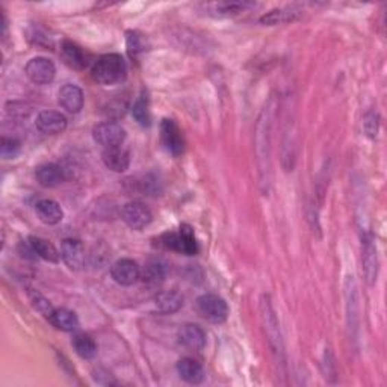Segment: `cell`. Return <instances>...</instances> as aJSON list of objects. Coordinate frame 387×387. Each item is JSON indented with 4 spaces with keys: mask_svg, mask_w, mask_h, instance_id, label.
<instances>
[{
    "mask_svg": "<svg viewBox=\"0 0 387 387\" xmlns=\"http://www.w3.org/2000/svg\"><path fill=\"white\" fill-rule=\"evenodd\" d=\"M128 76V65L118 54H108L97 59L93 67V79L100 85H115Z\"/></svg>",
    "mask_w": 387,
    "mask_h": 387,
    "instance_id": "cell-1",
    "label": "cell"
},
{
    "mask_svg": "<svg viewBox=\"0 0 387 387\" xmlns=\"http://www.w3.org/2000/svg\"><path fill=\"white\" fill-rule=\"evenodd\" d=\"M161 245L163 248L182 253L186 256H194L198 253V245L194 235V228L188 224H182L178 232H167L161 236Z\"/></svg>",
    "mask_w": 387,
    "mask_h": 387,
    "instance_id": "cell-2",
    "label": "cell"
},
{
    "mask_svg": "<svg viewBox=\"0 0 387 387\" xmlns=\"http://www.w3.org/2000/svg\"><path fill=\"white\" fill-rule=\"evenodd\" d=\"M260 309H262V319L265 324V331L268 334V338H270V344L275 354V359H277V362H280L281 364H285V348H283V340L280 336L279 321H277V316H275V312H274L270 296L268 295L262 296Z\"/></svg>",
    "mask_w": 387,
    "mask_h": 387,
    "instance_id": "cell-3",
    "label": "cell"
},
{
    "mask_svg": "<svg viewBox=\"0 0 387 387\" xmlns=\"http://www.w3.org/2000/svg\"><path fill=\"white\" fill-rule=\"evenodd\" d=\"M197 310L204 319L213 324H222L228 316L227 303L215 294H206L200 296L197 300Z\"/></svg>",
    "mask_w": 387,
    "mask_h": 387,
    "instance_id": "cell-4",
    "label": "cell"
},
{
    "mask_svg": "<svg viewBox=\"0 0 387 387\" xmlns=\"http://www.w3.org/2000/svg\"><path fill=\"white\" fill-rule=\"evenodd\" d=\"M93 137L97 144L105 148L120 147L126 139V130L121 124L115 121H105L95 126L93 129Z\"/></svg>",
    "mask_w": 387,
    "mask_h": 387,
    "instance_id": "cell-5",
    "label": "cell"
},
{
    "mask_svg": "<svg viewBox=\"0 0 387 387\" xmlns=\"http://www.w3.org/2000/svg\"><path fill=\"white\" fill-rule=\"evenodd\" d=\"M26 76L31 79L36 85H46L50 84L56 76V67L47 58L36 56L32 58L25 67Z\"/></svg>",
    "mask_w": 387,
    "mask_h": 387,
    "instance_id": "cell-6",
    "label": "cell"
},
{
    "mask_svg": "<svg viewBox=\"0 0 387 387\" xmlns=\"http://www.w3.org/2000/svg\"><path fill=\"white\" fill-rule=\"evenodd\" d=\"M362 265L368 285H374L378 275V256L375 239L372 233H366L362 239Z\"/></svg>",
    "mask_w": 387,
    "mask_h": 387,
    "instance_id": "cell-7",
    "label": "cell"
},
{
    "mask_svg": "<svg viewBox=\"0 0 387 387\" xmlns=\"http://www.w3.org/2000/svg\"><path fill=\"white\" fill-rule=\"evenodd\" d=\"M161 139L167 152L173 156H180L185 152L183 133L174 120H162L161 123Z\"/></svg>",
    "mask_w": 387,
    "mask_h": 387,
    "instance_id": "cell-8",
    "label": "cell"
},
{
    "mask_svg": "<svg viewBox=\"0 0 387 387\" xmlns=\"http://www.w3.org/2000/svg\"><path fill=\"white\" fill-rule=\"evenodd\" d=\"M121 218L132 230H143L153 220L150 209L141 202H130L123 206Z\"/></svg>",
    "mask_w": 387,
    "mask_h": 387,
    "instance_id": "cell-9",
    "label": "cell"
},
{
    "mask_svg": "<svg viewBox=\"0 0 387 387\" xmlns=\"http://www.w3.org/2000/svg\"><path fill=\"white\" fill-rule=\"evenodd\" d=\"M110 275L121 286H132L141 279V268L132 259H120L110 268Z\"/></svg>",
    "mask_w": 387,
    "mask_h": 387,
    "instance_id": "cell-10",
    "label": "cell"
},
{
    "mask_svg": "<svg viewBox=\"0 0 387 387\" xmlns=\"http://www.w3.org/2000/svg\"><path fill=\"white\" fill-rule=\"evenodd\" d=\"M35 124L46 135H59L67 129V118L58 110H41Z\"/></svg>",
    "mask_w": 387,
    "mask_h": 387,
    "instance_id": "cell-11",
    "label": "cell"
},
{
    "mask_svg": "<svg viewBox=\"0 0 387 387\" xmlns=\"http://www.w3.org/2000/svg\"><path fill=\"white\" fill-rule=\"evenodd\" d=\"M61 257L70 270L79 271L85 263L84 244L78 239H64L61 245Z\"/></svg>",
    "mask_w": 387,
    "mask_h": 387,
    "instance_id": "cell-12",
    "label": "cell"
},
{
    "mask_svg": "<svg viewBox=\"0 0 387 387\" xmlns=\"http://www.w3.org/2000/svg\"><path fill=\"white\" fill-rule=\"evenodd\" d=\"M59 105H61L65 110H69L70 114H78L84 108L85 103V95L84 91L73 84H65L61 89H59Z\"/></svg>",
    "mask_w": 387,
    "mask_h": 387,
    "instance_id": "cell-13",
    "label": "cell"
},
{
    "mask_svg": "<svg viewBox=\"0 0 387 387\" xmlns=\"http://www.w3.org/2000/svg\"><path fill=\"white\" fill-rule=\"evenodd\" d=\"M102 161L105 167L114 173H124L130 165V154L123 145L105 148L102 153Z\"/></svg>",
    "mask_w": 387,
    "mask_h": 387,
    "instance_id": "cell-14",
    "label": "cell"
},
{
    "mask_svg": "<svg viewBox=\"0 0 387 387\" xmlns=\"http://www.w3.org/2000/svg\"><path fill=\"white\" fill-rule=\"evenodd\" d=\"M35 213L41 222L47 226H56L64 218L62 207L55 200L44 198L35 204Z\"/></svg>",
    "mask_w": 387,
    "mask_h": 387,
    "instance_id": "cell-15",
    "label": "cell"
},
{
    "mask_svg": "<svg viewBox=\"0 0 387 387\" xmlns=\"http://www.w3.org/2000/svg\"><path fill=\"white\" fill-rule=\"evenodd\" d=\"M178 342L194 351H202L206 347V333L196 324H185L178 330Z\"/></svg>",
    "mask_w": 387,
    "mask_h": 387,
    "instance_id": "cell-16",
    "label": "cell"
},
{
    "mask_svg": "<svg viewBox=\"0 0 387 387\" xmlns=\"http://www.w3.org/2000/svg\"><path fill=\"white\" fill-rule=\"evenodd\" d=\"M168 272L167 263L161 259H152L148 260L147 265L144 266V270L141 271V280H143L144 285L150 288H158L161 286L163 281H165Z\"/></svg>",
    "mask_w": 387,
    "mask_h": 387,
    "instance_id": "cell-17",
    "label": "cell"
},
{
    "mask_svg": "<svg viewBox=\"0 0 387 387\" xmlns=\"http://www.w3.org/2000/svg\"><path fill=\"white\" fill-rule=\"evenodd\" d=\"M35 177L43 188H55L64 182V169L56 163H43L35 169Z\"/></svg>",
    "mask_w": 387,
    "mask_h": 387,
    "instance_id": "cell-18",
    "label": "cell"
},
{
    "mask_svg": "<svg viewBox=\"0 0 387 387\" xmlns=\"http://www.w3.org/2000/svg\"><path fill=\"white\" fill-rule=\"evenodd\" d=\"M177 372L180 378L189 384H200L204 379L203 366L191 357H185L177 363Z\"/></svg>",
    "mask_w": 387,
    "mask_h": 387,
    "instance_id": "cell-19",
    "label": "cell"
},
{
    "mask_svg": "<svg viewBox=\"0 0 387 387\" xmlns=\"http://www.w3.org/2000/svg\"><path fill=\"white\" fill-rule=\"evenodd\" d=\"M61 58L62 61L74 70H84L86 67V56L84 54L78 44H74L73 41L65 40L62 41L61 46Z\"/></svg>",
    "mask_w": 387,
    "mask_h": 387,
    "instance_id": "cell-20",
    "label": "cell"
},
{
    "mask_svg": "<svg viewBox=\"0 0 387 387\" xmlns=\"http://www.w3.org/2000/svg\"><path fill=\"white\" fill-rule=\"evenodd\" d=\"M49 321L54 324L58 330L62 331H76L79 329V319L74 312L69 309H55L50 315Z\"/></svg>",
    "mask_w": 387,
    "mask_h": 387,
    "instance_id": "cell-21",
    "label": "cell"
},
{
    "mask_svg": "<svg viewBox=\"0 0 387 387\" xmlns=\"http://www.w3.org/2000/svg\"><path fill=\"white\" fill-rule=\"evenodd\" d=\"M156 306L163 314H176L183 306V296L176 290H162L156 295Z\"/></svg>",
    "mask_w": 387,
    "mask_h": 387,
    "instance_id": "cell-22",
    "label": "cell"
},
{
    "mask_svg": "<svg viewBox=\"0 0 387 387\" xmlns=\"http://www.w3.org/2000/svg\"><path fill=\"white\" fill-rule=\"evenodd\" d=\"M71 345L74 351L84 360H93L97 355V344L95 340L85 333H78L73 336Z\"/></svg>",
    "mask_w": 387,
    "mask_h": 387,
    "instance_id": "cell-23",
    "label": "cell"
},
{
    "mask_svg": "<svg viewBox=\"0 0 387 387\" xmlns=\"http://www.w3.org/2000/svg\"><path fill=\"white\" fill-rule=\"evenodd\" d=\"M29 244H31V247L36 253V256L47 260V262L58 263L59 259H61V253H59L55 245L47 239H43V237L38 236H31L29 237Z\"/></svg>",
    "mask_w": 387,
    "mask_h": 387,
    "instance_id": "cell-24",
    "label": "cell"
},
{
    "mask_svg": "<svg viewBox=\"0 0 387 387\" xmlns=\"http://www.w3.org/2000/svg\"><path fill=\"white\" fill-rule=\"evenodd\" d=\"M347 300H348V319H349V329L351 330H357V322H359V300H357V286L354 277H348L347 280Z\"/></svg>",
    "mask_w": 387,
    "mask_h": 387,
    "instance_id": "cell-25",
    "label": "cell"
},
{
    "mask_svg": "<svg viewBox=\"0 0 387 387\" xmlns=\"http://www.w3.org/2000/svg\"><path fill=\"white\" fill-rule=\"evenodd\" d=\"M250 6H253V3L248 2H218V3L207 5V10H209L213 16L226 17V16H235V14L244 12L245 10H248Z\"/></svg>",
    "mask_w": 387,
    "mask_h": 387,
    "instance_id": "cell-26",
    "label": "cell"
},
{
    "mask_svg": "<svg viewBox=\"0 0 387 387\" xmlns=\"http://www.w3.org/2000/svg\"><path fill=\"white\" fill-rule=\"evenodd\" d=\"M132 115L141 126H150L152 123V114H150V102L145 93L139 95V99L135 102V105L132 108Z\"/></svg>",
    "mask_w": 387,
    "mask_h": 387,
    "instance_id": "cell-27",
    "label": "cell"
},
{
    "mask_svg": "<svg viewBox=\"0 0 387 387\" xmlns=\"http://www.w3.org/2000/svg\"><path fill=\"white\" fill-rule=\"evenodd\" d=\"M135 185V189L138 192L143 194V196H158L159 189V180L152 174H145L141 178H135V180L132 182V186Z\"/></svg>",
    "mask_w": 387,
    "mask_h": 387,
    "instance_id": "cell-28",
    "label": "cell"
},
{
    "mask_svg": "<svg viewBox=\"0 0 387 387\" xmlns=\"http://www.w3.org/2000/svg\"><path fill=\"white\" fill-rule=\"evenodd\" d=\"M298 12H295L294 10H274L271 12L265 14V16L260 19V23L263 25H281V23H286V21L294 20L295 16Z\"/></svg>",
    "mask_w": 387,
    "mask_h": 387,
    "instance_id": "cell-29",
    "label": "cell"
},
{
    "mask_svg": "<svg viewBox=\"0 0 387 387\" xmlns=\"http://www.w3.org/2000/svg\"><path fill=\"white\" fill-rule=\"evenodd\" d=\"M29 296H31V301L34 304V307L49 319L50 315L54 314V310H55L54 307H51L50 301L47 298H44V296L40 292H36V290H34V289L29 290Z\"/></svg>",
    "mask_w": 387,
    "mask_h": 387,
    "instance_id": "cell-30",
    "label": "cell"
},
{
    "mask_svg": "<svg viewBox=\"0 0 387 387\" xmlns=\"http://www.w3.org/2000/svg\"><path fill=\"white\" fill-rule=\"evenodd\" d=\"M20 153V143L14 138H2V143H0V154H2L3 159H12Z\"/></svg>",
    "mask_w": 387,
    "mask_h": 387,
    "instance_id": "cell-31",
    "label": "cell"
},
{
    "mask_svg": "<svg viewBox=\"0 0 387 387\" xmlns=\"http://www.w3.org/2000/svg\"><path fill=\"white\" fill-rule=\"evenodd\" d=\"M128 50L132 58L141 54V51H144L145 50L144 36L139 35L138 32H128Z\"/></svg>",
    "mask_w": 387,
    "mask_h": 387,
    "instance_id": "cell-32",
    "label": "cell"
},
{
    "mask_svg": "<svg viewBox=\"0 0 387 387\" xmlns=\"http://www.w3.org/2000/svg\"><path fill=\"white\" fill-rule=\"evenodd\" d=\"M363 126H364V132H366V135L369 138H375L377 132H378V115H377V113L371 110L369 114H366V117H364Z\"/></svg>",
    "mask_w": 387,
    "mask_h": 387,
    "instance_id": "cell-33",
    "label": "cell"
}]
</instances>
